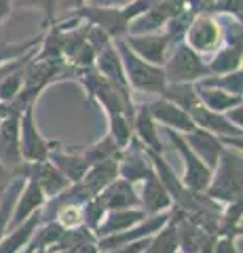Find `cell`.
Returning a JSON list of instances; mask_svg holds the SVG:
<instances>
[{"label": "cell", "mask_w": 243, "mask_h": 253, "mask_svg": "<svg viewBox=\"0 0 243 253\" xmlns=\"http://www.w3.org/2000/svg\"><path fill=\"white\" fill-rule=\"evenodd\" d=\"M241 150L222 148L216 167L211 169V181L207 188V196L216 203H233L241 199Z\"/></svg>", "instance_id": "obj_1"}, {"label": "cell", "mask_w": 243, "mask_h": 253, "mask_svg": "<svg viewBox=\"0 0 243 253\" xmlns=\"http://www.w3.org/2000/svg\"><path fill=\"white\" fill-rule=\"evenodd\" d=\"M116 46V53L123 61V70L125 76H127V83L131 86V91H140V93H159L165 89V72H163L161 66H154V63H148L142 57H138L127 44H125L123 38H116L112 41Z\"/></svg>", "instance_id": "obj_2"}, {"label": "cell", "mask_w": 243, "mask_h": 253, "mask_svg": "<svg viewBox=\"0 0 243 253\" xmlns=\"http://www.w3.org/2000/svg\"><path fill=\"white\" fill-rule=\"evenodd\" d=\"M165 63H163V72H165L167 83H199L201 78L209 76L207 61L203 55L194 53L191 46L184 42H178L169 49Z\"/></svg>", "instance_id": "obj_3"}, {"label": "cell", "mask_w": 243, "mask_h": 253, "mask_svg": "<svg viewBox=\"0 0 243 253\" xmlns=\"http://www.w3.org/2000/svg\"><path fill=\"white\" fill-rule=\"evenodd\" d=\"M182 42L199 55L216 53L224 44L222 23L211 13H197L188 23Z\"/></svg>", "instance_id": "obj_4"}, {"label": "cell", "mask_w": 243, "mask_h": 253, "mask_svg": "<svg viewBox=\"0 0 243 253\" xmlns=\"http://www.w3.org/2000/svg\"><path fill=\"white\" fill-rule=\"evenodd\" d=\"M55 144L57 141H49L41 133L34 116V104H28L19 114V150H21L23 163L49 158Z\"/></svg>", "instance_id": "obj_5"}, {"label": "cell", "mask_w": 243, "mask_h": 253, "mask_svg": "<svg viewBox=\"0 0 243 253\" xmlns=\"http://www.w3.org/2000/svg\"><path fill=\"white\" fill-rule=\"evenodd\" d=\"M165 133H167V137L171 139V146L176 148V152L182 156V161H184V177L180 179L182 181V186L188 188L191 192L205 194L207 188H209V181H211V169L193 152L191 148L186 146V141H184V137L180 135V133L171 131V129H165Z\"/></svg>", "instance_id": "obj_6"}, {"label": "cell", "mask_w": 243, "mask_h": 253, "mask_svg": "<svg viewBox=\"0 0 243 253\" xmlns=\"http://www.w3.org/2000/svg\"><path fill=\"white\" fill-rule=\"evenodd\" d=\"M13 175H19L23 179H32L34 184L43 190L47 201L53 199V196H57V194H61L70 186V181L66 179V175L49 161V158H45V161L21 163L19 167L15 169Z\"/></svg>", "instance_id": "obj_7"}, {"label": "cell", "mask_w": 243, "mask_h": 253, "mask_svg": "<svg viewBox=\"0 0 243 253\" xmlns=\"http://www.w3.org/2000/svg\"><path fill=\"white\" fill-rule=\"evenodd\" d=\"M125 44L148 63L161 66L165 63L169 49H171V41L165 32H150V34H127L123 38Z\"/></svg>", "instance_id": "obj_8"}, {"label": "cell", "mask_w": 243, "mask_h": 253, "mask_svg": "<svg viewBox=\"0 0 243 253\" xmlns=\"http://www.w3.org/2000/svg\"><path fill=\"white\" fill-rule=\"evenodd\" d=\"M19 114L21 112H11L0 121V163L11 173L23 163L19 150Z\"/></svg>", "instance_id": "obj_9"}, {"label": "cell", "mask_w": 243, "mask_h": 253, "mask_svg": "<svg viewBox=\"0 0 243 253\" xmlns=\"http://www.w3.org/2000/svg\"><path fill=\"white\" fill-rule=\"evenodd\" d=\"M154 169H152V163L148 158L146 150L133 139L123 150V154L119 158V177L131 181V184H138V181H144L146 177H150Z\"/></svg>", "instance_id": "obj_10"}, {"label": "cell", "mask_w": 243, "mask_h": 253, "mask_svg": "<svg viewBox=\"0 0 243 253\" xmlns=\"http://www.w3.org/2000/svg\"><path fill=\"white\" fill-rule=\"evenodd\" d=\"M148 110H150L154 123H161L165 129L176 131L180 135H186V133L197 129L194 123L191 121V116H188V112H184L182 108H178L176 104H171L165 97H161V95L148 104Z\"/></svg>", "instance_id": "obj_11"}, {"label": "cell", "mask_w": 243, "mask_h": 253, "mask_svg": "<svg viewBox=\"0 0 243 253\" xmlns=\"http://www.w3.org/2000/svg\"><path fill=\"white\" fill-rule=\"evenodd\" d=\"M188 116L194 123L197 129H203L216 137H241V129L235 126L222 112H214V110L205 108L199 101L194 108L188 110Z\"/></svg>", "instance_id": "obj_12"}, {"label": "cell", "mask_w": 243, "mask_h": 253, "mask_svg": "<svg viewBox=\"0 0 243 253\" xmlns=\"http://www.w3.org/2000/svg\"><path fill=\"white\" fill-rule=\"evenodd\" d=\"M131 129H133V139L140 141V146L150 152L163 154V144L156 133V123L148 110V104L136 106L133 110V118H131Z\"/></svg>", "instance_id": "obj_13"}, {"label": "cell", "mask_w": 243, "mask_h": 253, "mask_svg": "<svg viewBox=\"0 0 243 253\" xmlns=\"http://www.w3.org/2000/svg\"><path fill=\"white\" fill-rule=\"evenodd\" d=\"M140 184H142V190H140V194H138L140 209H142L146 215L167 213L171 209V196L156 173H152L150 177H146L144 181H140Z\"/></svg>", "instance_id": "obj_14"}, {"label": "cell", "mask_w": 243, "mask_h": 253, "mask_svg": "<svg viewBox=\"0 0 243 253\" xmlns=\"http://www.w3.org/2000/svg\"><path fill=\"white\" fill-rule=\"evenodd\" d=\"M97 199L106 207V211L114 209H140V199H138V190L136 184H131L127 179L116 177L110 186H106L97 194Z\"/></svg>", "instance_id": "obj_15"}, {"label": "cell", "mask_w": 243, "mask_h": 253, "mask_svg": "<svg viewBox=\"0 0 243 253\" xmlns=\"http://www.w3.org/2000/svg\"><path fill=\"white\" fill-rule=\"evenodd\" d=\"M47 205V196L43 194V190L38 188L32 179H23V186L17 194V201H15V209L11 215V226L9 230L15 226H19L21 221H26L32 213L41 211Z\"/></svg>", "instance_id": "obj_16"}, {"label": "cell", "mask_w": 243, "mask_h": 253, "mask_svg": "<svg viewBox=\"0 0 243 253\" xmlns=\"http://www.w3.org/2000/svg\"><path fill=\"white\" fill-rule=\"evenodd\" d=\"M49 161L64 173L70 184H78L89 169V161L83 156L81 150H64L59 146V141L55 144V148L51 150Z\"/></svg>", "instance_id": "obj_17"}, {"label": "cell", "mask_w": 243, "mask_h": 253, "mask_svg": "<svg viewBox=\"0 0 243 253\" xmlns=\"http://www.w3.org/2000/svg\"><path fill=\"white\" fill-rule=\"evenodd\" d=\"M116 177H119V161H99V163L89 165L87 173H85L78 184L83 186L89 199H93L106 186H110Z\"/></svg>", "instance_id": "obj_18"}, {"label": "cell", "mask_w": 243, "mask_h": 253, "mask_svg": "<svg viewBox=\"0 0 243 253\" xmlns=\"http://www.w3.org/2000/svg\"><path fill=\"white\" fill-rule=\"evenodd\" d=\"M93 66H96V70L106 78L108 83H112L114 86H119V89L131 91V86L127 83V76H125V70H123V61L119 57V53H116L114 42L106 44L104 49L96 55V63H93Z\"/></svg>", "instance_id": "obj_19"}, {"label": "cell", "mask_w": 243, "mask_h": 253, "mask_svg": "<svg viewBox=\"0 0 243 253\" xmlns=\"http://www.w3.org/2000/svg\"><path fill=\"white\" fill-rule=\"evenodd\" d=\"M182 137L186 141V146L191 148L193 152L197 154L209 169L216 167L218 158H220V152H222V148H224L220 137L211 135V133L203 131V129H194V131L186 133V135H182Z\"/></svg>", "instance_id": "obj_20"}, {"label": "cell", "mask_w": 243, "mask_h": 253, "mask_svg": "<svg viewBox=\"0 0 243 253\" xmlns=\"http://www.w3.org/2000/svg\"><path fill=\"white\" fill-rule=\"evenodd\" d=\"M41 217H43V209L32 213V215L26 221H21L19 226L11 228V232H6L2 239H0V253H21L28 247L34 230L38 228V224H41Z\"/></svg>", "instance_id": "obj_21"}, {"label": "cell", "mask_w": 243, "mask_h": 253, "mask_svg": "<svg viewBox=\"0 0 243 253\" xmlns=\"http://www.w3.org/2000/svg\"><path fill=\"white\" fill-rule=\"evenodd\" d=\"M146 217V213L142 209H114V211H106L101 224L97 226L96 236L97 239H104V236L116 234L121 230H127V228L140 224Z\"/></svg>", "instance_id": "obj_22"}, {"label": "cell", "mask_w": 243, "mask_h": 253, "mask_svg": "<svg viewBox=\"0 0 243 253\" xmlns=\"http://www.w3.org/2000/svg\"><path fill=\"white\" fill-rule=\"evenodd\" d=\"M209 74H229L241 70V42H226L207 61Z\"/></svg>", "instance_id": "obj_23"}, {"label": "cell", "mask_w": 243, "mask_h": 253, "mask_svg": "<svg viewBox=\"0 0 243 253\" xmlns=\"http://www.w3.org/2000/svg\"><path fill=\"white\" fill-rule=\"evenodd\" d=\"M142 253H178V224L174 217L169 215L167 224L148 239Z\"/></svg>", "instance_id": "obj_24"}, {"label": "cell", "mask_w": 243, "mask_h": 253, "mask_svg": "<svg viewBox=\"0 0 243 253\" xmlns=\"http://www.w3.org/2000/svg\"><path fill=\"white\" fill-rule=\"evenodd\" d=\"M194 89H197V95H199V101L205 108L214 110V112H226L231 108H237L241 106V97L237 95H231V93H224L220 89H211V86H201L194 83Z\"/></svg>", "instance_id": "obj_25"}, {"label": "cell", "mask_w": 243, "mask_h": 253, "mask_svg": "<svg viewBox=\"0 0 243 253\" xmlns=\"http://www.w3.org/2000/svg\"><path fill=\"white\" fill-rule=\"evenodd\" d=\"M161 97H165L171 104L182 108L184 112H188L191 108L199 104V95H197V89H194V83H167L165 89L161 91Z\"/></svg>", "instance_id": "obj_26"}, {"label": "cell", "mask_w": 243, "mask_h": 253, "mask_svg": "<svg viewBox=\"0 0 243 253\" xmlns=\"http://www.w3.org/2000/svg\"><path fill=\"white\" fill-rule=\"evenodd\" d=\"M197 84L211 86V89H220L224 93H231V95L241 97V93H243V74H241V70H235V72H229V74H209L205 78H201Z\"/></svg>", "instance_id": "obj_27"}, {"label": "cell", "mask_w": 243, "mask_h": 253, "mask_svg": "<svg viewBox=\"0 0 243 253\" xmlns=\"http://www.w3.org/2000/svg\"><path fill=\"white\" fill-rule=\"evenodd\" d=\"M108 116V135L121 150L127 148L133 141V129H131V118L125 114H106Z\"/></svg>", "instance_id": "obj_28"}, {"label": "cell", "mask_w": 243, "mask_h": 253, "mask_svg": "<svg viewBox=\"0 0 243 253\" xmlns=\"http://www.w3.org/2000/svg\"><path fill=\"white\" fill-rule=\"evenodd\" d=\"M53 219L64 228V230H72V228L83 226V205L81 203H64L53 209Z\"/></svg>", "instance_id": "obj_29"}, {"label": "cell", "mask_w": 243, "mask_h": 253, "mask_svg": "<svg viewBox=\"0 0 243 253\" xmlns=\"http://www.w3.org/2000/svg\"><path fill=\"white\" fill-rule=\"evenodd\" d=\"M43 36H45V32H41V34H36L32 38H28V41H23V42L0 44V66H4L6 61H13V59L21 57V55H26L30 51L38 49V44L43 42Z\"/></svg>", "instance_id": "obj_30"}, {"label": "cell", "mask_w": 243, "mask_h": 253, "mask_svg": "<svg viewBox=\"0 0 243 253\" xmlns=\"http://www.w3.org/2000/svg\"><path fill=\"white\" fill-rule=\"evenodd\" d=\"M21 89H23V66L9 72L0 81V101L2 104H13L19 97Z\"/></svg>", "instance_id": "obj_31"}, {"label": "cell", "mask_w": 243, "mask_h": 253, "mask_svg": "<svg viewBox=\"0 0 243 253\" xmlns=\"http://www.w3.org/2000/svg\"><path fill=\"white\" fill-rule=\"evenodd\" d=\"M13 9H41L45 13V28L55 23L59 0H13Z\"/></svg>", "instance_id": "obj_32"}, {"label": "cell", "mask_w": 243, "mask_h": 253, "mask_svg": "<svg viewBox=\"0 0 243 253\" xmlns=\"http://www.w3.org/2000/svg\"><path fill=\"white\" fill-rule=\"evenodd\" d=\"M104 215H106V207L101 205V201L97 196H93V199L83 203V226H87L93 234H96Z\"/></svg>", "instance_id": "obj_33"}, {"label": "cell", "mask_w": 243, "mask_h": 253, "mask_svg": "<svg viewBox=\"0 0 243 253\" xmlns=\"http://www.w3.org/2000/svg\"><path fill=\"white\" fill-rule=\"evenodd\" d=\"M211 15H229V17L241 21V0H216L209 9Z\"/></svg>", "instance_id": "obj_34"}, {"label": "cell", "mask_w": 243, "mask_h": 253, "mask_svg": "<svg viewBox=\"0 0 243 253\" xmlns=\"http://www.w3.org/2000/svg\"><path fill=\"white\" fill-rule=\"evenodd\" d=\"M211 253H241L239 247H237V236L216 234L214 249H211Z\"/></svg>", "instance_id": "obj_35"}, {"label": "cell", "mask_w": 243, "mask_h": 253, "mask_svg": "<svg viewBox=\"0 0 243 253\" xmlns=\"http://www.w3.org/2000/svg\"><path fill=\"white\" fill-rule=\"evenodd\" d=\"M148 239H150V236H148ZM148 239L129 243V245H121V247H114V249H108V251H99V253H142L144 247L148 245Z\"/></svg>", "instance_id": "obj_36"}, {"label": "cell", "mask_w": 243, "mask_h": 253, "mask_svg": "<svg viewBox=\"0 0 243 253\" xmlns=\"http://www.w3.org/2000/svg\"><path fill=\"white\" fill-rule=\"evenodd\" d=\"M136 0H89V6H99V9H123Z\"/></svg>", "instance_id": "obj_37"}, {"label": "cell", "mask_w": 243, "mask_h": 253, "mask_svg": "<svg viewBox=\"0 0 243 253\" xmlns=\"http://www.w3.org/2000/svg\"><path fill=\"white\" fill-rule=\"evenodd\" d=\"M57 253H99V249H97V241H87V243L72 245V247L57 251Z\"/></svg>", "instance_id": "obj_38"}, {"label": "cell", "mask_w": 243, "mask_h": 253, "mask_svg": "<svg viewBox=\"0 0 243 253\" xmlns=\"http://www.w3.org/2000/svg\"><path fill=\"white\" fill-rule=\"evenodd\" d=\"M224 116L229 118V121L235 125V126H243V108L241 106H237V108H231V110H226L224 112Z\"/></svg>", "instance_id": "obj_39"}, {"label": "cell", "mask_w": 243, "mask_h": 253, "mask_svg": "<svg viewBox=\"0 0 243 253\" xmlns=\"http://www.w3.org/2000/svg\"><path fill=\"white\" fill-rule=\"evenodd\" d=\"M11 13H13V0H0V26L6 21Z\"/></svg>", "instance_id": "obj_40"}, {"label": "cell", "mask_w": 243, "mask_h": 253, "mask_svg": "<svg viewBox=\"0 0 243 253\" xmlns=\"http://www.w3.org/2000/svg\"><path fill=\"white\" fill-rule=\"evenodd\" d=\"M11 177H13V173H11L9 169H6L2 163H0V188H4L6 184H9Z\"/></svg>", "instance_id": "obj_41"}]
</instances>
